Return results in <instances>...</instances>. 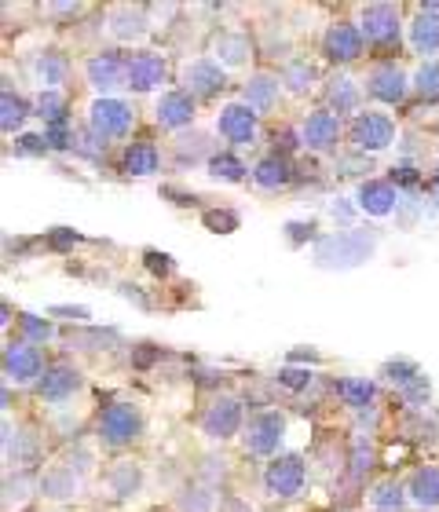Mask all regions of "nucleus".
I'll return each instance as SVG.
<instances>
[{
  "mask_svg": "<svg viewBox=\"0 0 439 512\" xmlns=\"http://www.w3.org/2000/svg\"><path fill=\"white\" fill-rule=\"evenodd\" d=\"M374 253V235L366 231H337V235L322 238L315 249V260L322 267H355Z\"/></svg>",
  "mask_w": 439,
  "mask_h": 512,
  "instance_id": "nucleus-1",
  "label": "nucleus"
},
{
  "mask_svg": "<svg viewBox=\"0 0 439 512\" xmlns=\"http://www.w3.org/2000/svg\"><path fill=\"white\" fill-rule=\"evenodd\" d=\"M99 436H103V443H110V447L132 443V439L140 436V414H136L129 403L107 406L103 417H99Z\"/></svg>",
  "mask_w": 439,
  "mask_h": 512,
  "instance_id": "nucleus-2",
  "label": "nucleus"
},
{
  "mask_svg": "<svg viewBox=\"0 0 439 512\" xmlns=\"http://www.w3.org/2000/svg\"><path fill=\"white\" fill-rule=\"evenodd\" d=\"M264 483H268V491L275 494V498H293V494H300V487H304V461L293 458V454L275 458L268 465Z\"/></svg>",
  "mask_w": 439,
  "mask_h": 512,
  "instance_id": "nucleus-3",
  "label": "nucleus"
},
{
  "mask_svg": "<svg viewBox=\"0 0 439 512\" xmlns=\"http://www.w3.org/2000/svg\"><path fill=\"white\" fill-rule=\"evenodd\" d=\"M396 136V125L385 114H359L352 125V143L359 150H385Z\"/></svg>",
  "mask_w": 439,
  "mask_h": 512,
  "instance_id": "nucleus-4",
  "label": "nucleus"
},
{
  "mask_svg": "<svg viewBox=\"0 0 439 512\" xmlns=\"http://www.w3.org/2000/svg\"><path fill=\"white\" fill-rule=\"evenodd\" d=\"M132 125V110L118 99H99L92 103V132L99 139H110V136H125Z\"/></svg>",
  "mask_w": 439,
  "mask_h": 512,
  "instance_id": "nucleus-5",
  "label": "nucleus"
},
{
  "mask_svg": "<svg viewBox=\"0 0 439 512\" xmlns=\"http://www.w3.org/2000/svg\"><path fill=\"white\" fill-rule=\"evenodd\" d=\"M279 439H282V414L279 410H264V414H257L253 421H249L246 447L253 450V454H271V450L279 447Z\"/></svg>",
  "mask_w": 439,
  "mask_h": 512,
  "instance_id": "nucleus-6",
  "label": "nucleus"
},
{
  "mask_svg": "<svg viewBox=\"0 0 439 512\" xmlns=\"http://www.w3.org/2000/svg\"><path fill=\"white\" fill-rule=\"evenodd\" d=\"M238 425H242V406H238V399H216L202 417L205 436H213V439L235 436Z\"/></svg>",
  "mask_w": 439,
  "mask_h": 512,
  "instance_id": "nucleus-7",
  "label": "nucleus"
},
{
  "mask_svg": "<svg viewBox=\"0 0 439 512\" xmlns=\"http://www.w3.org/2000/svg\"><path fill=\"white\" fill-rule=\"evenodd\" d=\"M129 81V63H121L114 52H103L88 63V85L99 88V92H114Z\"/></svg>",
  "mask_w": 439,
  "mask_h": 512,
  "instance_id": "nucleus-8",
  "label": "nucleus"
},
{
  "mask_svg": "<svg viewBox=\"0 0 439 512\" xmlns=\"http://www.w3.org/2000/svg\"><path fill=\"white\" fill-rule=\"evenodd\" d=\"M216 128H220V136H224L227 143H249L253 132H257V114L249 107H242V103H231V107L220 110Z\"/></svg>",
  "mask_w": 439,
  "mask_h": 512,
  "instance_id": "nucleus-9",
  "label": "nucleus"
},
{
  "mask_svg": "<svg viewBox=\"0 0 439 512\" xmlns=\"http://www.w3.org/2000/svg\"><path fill=\"white\" fill-rule=\"evenodd\" d=\"M183 85L191 96H216L224 88V70L213 63V59H198L183 70Z\"/></svg>",
  "mask_w": 439,
  "mask_h": 512,
  "instance_id": "nucleus-10",
  "label": "nucleus"
},
{
  "mask_svg": "<svg viewBox=\"0 0 439 512\" xmlns=\"http://www.w3.org/2000/svg\"><path fill=\"white\" fill-rule=\"evenodd\" d=\"M4 370L15 381H33L44 370V355L33 344H11L8 352H4Z\"/></svg>",
  "mask_w": 439,
  "mask_h": 512,
  "instance_id": "nucleus-11",
  "label": "nucleus"
},
{
  "mask_svg": "<svg viewBox=\"0 0 439 512\" xmlns=\"http://www.w3.org/2000/svg\"><path fill=\"white\" fill-rule=\"evenodd\" d=\"M165 81V59L154 52H140L129 59V85L136 92H150V88H158Z\"/></svg>",
  "mask_w": 439,
  "mask_h": 512,
  "instance_id": "nucleus-12",
  "label": "nucleus"
},
{
  "mask_svg": "<svg viewBox=\"0 0 439 512\" xmlns=\"http://www.w3.org/2000/svg\"><path fill=\"white\" fill-rule=\"evenodd\" d=\"M366 85H370V96H377L381 103H403V96H407V77L399 74L392 63L374 66Z\"/></svg>",
  "mask_w": 439,
  "mask_h": 512,
  "instance_id": "nucleus-13",
  "label": "nucleus"
},
{
  "mask_svg": "<svg viewBox=\"0 0 439 512\" xmlns=\"http://www.w3.org/2000/svg\"><path fill=\"white\" fill-rule=\"evenodd\" d=\"M77 388H81V374H77L74 366L66 363H55L44 370L41 377V395L44 399H52V403H63L66 395H74Z\"/></svg>",
  "mask_w": 439,
  "mask_h": 512,
  "instance_id": "nucleus-14",
  "label": "nucleus"
},
{
  "mask_svg": "<svg viewBox=\"0 0 439 512\" xmlns=\"http://www.w3.org/2000/svg\"><path fill=\"white\" fill-rule=\"evenodd\" d=\"M396 8L392 4H370V8L363 11V37L374 44H385L396 37Z\"/></svg>",
  "mask_w": 439,
  "mask_h": 512,
  "instance_id": "nucleus-15",
  "label": "nucleus"
},
{
  "mask_svg": "<svg viewBox=\"0 0 439 512\" xmlns=\"http://www.w3.org/2000/svg\"><path fill=\"white\" fill-rule=\"evenodd\" d=\"M341 136V121L337 114H326V110H315L308 121H304V143L311 150H330Z\"/></svg>",
  "mask_w": 439,
  "mask_h": 512,
  "instance_id": "nucleus-16",
  "label": "nucleus"
},
{
  "mask_svg": "<svg viewBox=\"0 0 439 512\" xmlns=\"http://www.w3.org/2000/svg\"><path fill=\"white\" fill-rule=\"evenodd\" d=\"M326 55L337 59V63H352L363 55V30H352V26H333L326 33Z\"/></svg>",
  "mask_w": 439,
  "mask_h": 512,
  "instance_id": "nucleus-17",
  "label": "nucleus"
},
{
  "mask_svg": "<svg viewBox=\"0 0 439 512\" xmlns=\"http://www.w3.org/2000/svg\"><path fill=\"white\" fill-rule=\"evenodd\" d=\"M396 187L385 180H370L363 183V191H359V205H363L370 216H388L392 209H396Z\"/></svg>",
  "mask_w": 439,
  "mask_h": 512,
  "instance_id": "nucleus-18",
  "label": "nucleus"
},
{
  "mask_svg": "<svg viewBox=\"0 0 439 512\" xmlns=\"http://www.w3.org/2000/svg\"><path fill=\"white\" fill-rule=\"evenodd\" d=\"M194 118V103L187 92H169V96L158 99V121L165 128H183L191 125Z\"/></svg>",
  "mask_w": 439,
  "mask_h": 512,
  "instance_id": "nucleus-19",
  "label": "nucleus"
},
{
  "mask_svg": "<svg viewBox=\"0 0 439 512\" xmlns=\"http://www.w3.org/2000/svg\"><path fill=\"white\" fill-rule=\"evenodd\" d=\"M410 44L418 48V52H439V11L421 8L418 22L410 26Z\"/></svg>",
  "mask_w": 439,
  "mask_h": 512,
  "instance_id": "nucleus-20",
  "label": "nucleus"
},
{
  "mask_svg": "<svg viewBox=\"0 0 439 512\" xmlns=\"http://www.w3.org/2000/svg\"><path fill=\"white\" fill-rule=\"evenodd\" d=\"M275 103H279V81L268 74H257L246 85V107L253 110V114H257V110L264 114V110H271Z\"/></svg>",
  "mask_w": 439,
  "mask_h": 512,
  "instance_id": "nucleus-21",
  "label": "nucleus"
},
{
  "mask_svg": "<svg viewBox=\"0 0 439 512\" xmlns=\"http://www.w3.org/2000/svg\"><path fill=\"white\" fill-rule=\"evenodd\" d=\"M110 30H114V37H118V41H140L143 33H147V22H143L140 11L118 8L114 15H110Z\"/></svg>",
  "mask_w": 439,
  "mask_h": 512,
  "instance_id": "nucleus-22",
  "label": "nucleus"
},
{
  "mask_svg": "<svg viewBox=\"0 0 439 512\" xmlns=\"http://www.w3.org/2000/svg\"><path fill=\"white\" fill-rule=\"evenodd\" d=\"M249 52H253V48H249L246 33H220V37H216V59H220V63H227V66L246 63Z\"/></svg>",
  "mask_w": 439,
  "mask_h": 512,
  "instance_id": "nucleus-23",
  "label": "nucleus"
},
{
  "mask_svg": "<svg viewBox=\"0 0 439 512\" xmlns=\"http://www.w3.org/2000/svg\"><path fill=\"white\" fill-rule=\"evenodd\" d=\"M41 494H48V498H74L77 494V476L74 469H52L41 476Z\"/></svg>",
  "mask_w": 439,
  "mask_h": 512,
  "instance_id": "nucleus-24",
  "label": "nucleus"
},
{
  "mask_svg": "<svg viewBox=\"0 0 439 512\" xmlns=\"http://www.w3.org/2000/svg\"><path fill=\"white\" fill-rule=\"evenodd\" d=\"M125 172H132V176L158 172V150L150 147V143H132V147L125 150Z\"/></svg>",
  "mask_w": 439,
  "mask_h": 512,
  "instance_id": "nucleus-25",
  "label": "nucleus"
},
{
  "mask_svg": "<svg viewBox=\"0 0 439 512\" xmlns=\"http://www.w3.org/2000/svg\"><path fill=\"white\" fill-rule=\"evenodd\" d=\"M410 494H414V502L432 509L439 505V469H421L414 480H410Z\"/></svg>",
  "mask_w": 439,
  "mask_h": 512,
  "instance_id": "nucleus-26",
  "label": "nucleus"
},
{
  "mask_svg": "<svg viewBox=\"0 0 439 512\" xmlns=\"http://www.w3.org/2000/svg\"><path fill=\"white\" fill-rule=\"evenodd\" d=\"M253 180H257L260 187L275 191L282 183H290V165H286V158H264L257 169H253Z\"/></svg>",
  "mask_w": 439,
  "mask_h": 512,
  "instance_id": "nucleus-27",
  "label": "nucleus"
},
{
  "mask_svg": "<svg viewBox=\"0 0 439 512\" xmlns=\"http://www.w3.org/2000/svg\"><path fill=\"white\" fill-rule=\"evenodd\" d=\"M37 81L44 85V92H55V85H63V77H66V63H63V55H55V52H48V55H41L37 59Z\"/></svg>",
  "mask_w": 439,
  "mask_h": 512,
  "instance_id": "nucleus-28",
  "label": "nucleus"
},
{
  "mask_svg": "<svg viewBox=\"0 0 439 512\" xmlns=\"http://www.w3.org/2000/svg\"><path fill=\"white\" fill-rule=\"evenodd\" d=\"M110 487L118 498H129V494L140 491V469L132 465V461H118L114 469H110Z\"/></svg>",
  "mask_w": 439,
  "mask_h": 512,
  "instance_id": "nucleus-29",
  "label": "nucleus"
},
{
  "mask_svg": "<svg viewBox=\"0 0 439 512\" xmlns=\"http://www.w3.org/2000/svg\"><path fill=\"white\" fill-rule=\"evenodd\" d=\"M337 395H341L348 406L359 410V406H366L370 399H374V384L366 381V377H348V381L337 384Z\"/></svg>",
  "mask_w": 439,
  "mask_h": 512,
  "instance_id": "nucleus-30",
  "label": "nucleus"
},
{
  "mask_svg": "<svg viewBox=\"0 0 439 512\" xmlns=\"http://www.w3.org/2000/svg\"><path fill=\"white\" fill-rule=\"evenodd\" d=\"M282 81H286L293 92H304V88H311V81H315V66H311L308 59H290V63L282 66Z\"/></svg>",
  "mask_w": 439,
  "mask_h": 512,
  "instance_id": "nucleus-31",
  "label": "nucleus"
},
{
  "mask_svg": "<svg viewBox=\"0 0 439 512\" xmlns=\"http://www.w3.org/2000/svg\"><path fill=\"white\" fill-rule=\"evenodd\" d=\"M326 96H330V103L337 110H355V103H359V92H355L352 77H333L330 88H326Z\"/></svg>",
  "mask_w": 439,
  "mask_h": 512,
  "instance_id": "nucleus-32",
  "label": "nucleus"
},
{
  "mask_svg": "<svg viewBox=\"0 0 439 512\" xmlns=\"http://www.w3.org/2000/svg\"><path fill=\"white\" fill-rule=\"evenodd\" d=\"M209 169H213L216 180H227V183H238L246 176V165H242L235 154H216V158L209 161Z\"/></svg>",
  "mask_w": 439,
  "mask_h": 512,
  "instance_id": "nucleus-33",
  "label": "nucleus"
},
{
  "mask_svg": "<svg viewBox=\"0 0 439 512\" xmlns=\"http://www.w3.org/2000/svg\"><path fill=\"white\" fill-rule=\"evenodd\" d=\"M370 505H374L377 512H399V505H403V491H399V483H381V487H374Z\"/></svg>",
  "mask_w": 439,
  "mask_h": 512,
  "instance_id": "nucleus-34",
  "label": "nucleus"
},
{
  "mask_svg": "<svg viewBox=\"0 0 439 512\" xmlns=\"http://www.w3.org/2000/svg\"><path fill=\"white\" fill-rule=\"evenodd\" d=\"M370 461H374L370 439H366V436H355V443H352V472H355V476H363V472L370 469Z\"/></svg>",
  "mask_w": 439,
  "mask_h": 512,
  "instance_id": "nucleus-35",
  "label": "nucleus"
},
{
  "mask_svg": "<svg viewBox=\"0 0 439 512\" xmlns=\"http://www.w3.org/2000/svg\"><path fill=\"white\" fill-rule=\"evenodd\" d=\"M22 118H26V103L15 99L11 92H4V132H15L22 125Z\"/></svg>",
  "mask_w": 439,
  "mask_h": 512,
  "instance_id": "nucleus-36",
  "label": "nucleus"
},
{
  "mask_svg": "<svg viewBox=\"0 0 439 512\" xmlns=\"http://www.w3.org/2000/svg\"><path fill=\"white\" fill-rule=\"evenodd\" d=\"M418 92L425 99H439V63H425L418 74Z\"/></svg>",
  "mask_w": 439,
  "mask_h": 512,
  "instance_id": "nucleus-37",
  "label": "nucleus"
},
{
  "mask_svg": "<svg viewBox=\"0 0 439 512\" xmlns=\"http://www.w3.org/2000/svg\"><path fill=\"white\" fill-rule=\"evenodd\" d=\"M37 110H41V118H48V125H55V121H66L63 118V99L55 96V92H41V99H37Z\"/></svg>",
  "mask_w": 439,
  "mask_h": 512,
  "instance_id": "nucleus-38",
  "label": "nucleus"
},
{
  "mask_svg": "<svg viewBox=\"0 0 439 512\" xmlns=\"http://www.w3.org/2000/svg\"><path fill=\"white\" fill-rule=\"evenodd\" d=\"M19 326H22V333H26L30 341H41L44 344L48 337H52V326H48L44 319H37V315H22Z\"/></svg>",
  "mask_w": 439,
  "mask_h": 512,
  "instance_id": "nucleus-39",
  "label": "nucleus"
},
{
  "mask_svg": "<svg viewBox=\"0 0 439 512\" xmlns=\"http://www.w3.org/2000/svg\"><path fill=\"white\" fill-rule=\"evenodd\" d=\"M118 333L114 330H88V333H77V337H70L74 344H81V348H88V352H96V348H103L107 341H114Z\"/></svg>",
  "mask_w": 439,
  "mask_h": 512,
  "instance_id": "nucleus-40",
  "label": "nucleus"
},
{
  "mask_svg": "<svg viewBox=\"0 0 439 512\" xmlns=\"http://www.w3.org/2000/svg\"><path fill=\"white\" fill-rule=\"evenodd\" d=\"M103 147H107V143H103L96 132H81V136H74V150L77 154H85V158H99Z\"/></svg>",
  "mask_w": 439,
  "mask_h": 512,
  "instance_id": "nucleus-41",
  "label": "nucleus"
},
{
  "mask_svg": "<svg viewBox=\"0 0 439 512\" xmlns=\"http://www.w3.org/2000/svg\"><path fill=\"white\" fill-rule=\"evenodd\" d=\"M180 509L183 512H209L213 509V494H205V491H187L180 498Z\"/></svg>",
  "mask_w": 439,
  "mask_h": 512,
  "instance_id": "nucleus-42",
  "label": "nucleus"
},
{
  "mask_svg": "<svg viewBox=\"0 0 439 512\" xmlns=\"http://www.w3.org/2000/svg\"><path fill=\"white\" fill-rule=\"evenodd\" d=\"M205 224L213 227V231H220V235H227V231H235V227H238V216L227 213V209H224V213H216V209H213V213H205Z\"/></svg>",
  "mask_w": 439,
  "mask_h": 512,
  "instance_id": "nucleus-43",
  "label": "nucleus"
},
{
  "mask_svg": "<svg viewBox=\"0 0 439 512\" xmlns=\"http://www.w3.org/2000/svg\"><path fill=\"white\" fill-rule=\"evenodd\" d=\"M308 381H311L308 370H282V374H279V384H286V388H293V392H297V388H304Z\"/></svg>",
  "mask_w": 439,
  "mask_h": 512,
  "instance_id": "nucleus-44",
  "label": "nucleus"
},
{
  "mask_svg": "<svg viewBox=\"0 0 439 512\" xmlns=\"http://www.w3.org/2000/svg\"><path fill=\"white\" fill-rule=\"evenodd\" d=\"M48 150V139L44 136H22L19 139V154H44Z\"/></svg>",
  "mask_w": 439,
  "mask_h": 512,
  "instance_id": "nucleus-45",
  "label": "nucleus"
},
{
  "mask_svg": "<svg viewBox=\"0 0 439 512\" xmlns=\"http://www.w3.org/2000/svg\"><path fill=\"white\" fill-rule=\"evenodd\" d=\"M48 242H52L55 249H66V246H74L77 235H74V231H66V227H59V231H55V235L48 238Z\"/></svg>",
  "mask_w": 439,
  "mask_h": 512,
  "instance_id": "nucleus-46",
  "label": "nucleus"
},
{
  "mask_svg": "<svg viewBox=\"0 0 439 512\" xmlns=\"http://www.w3.org/2000/svg\"><path fill=\"white\" fill-rule=\"evenodd\" d=\"M147 264L154 267V271H161V275H165V271H172L169 256H165V253H147Z\"/></svg>",
  "mask_w": 439,
  "mask_h": 512,
  "instance_id": "nucleus-47",
  "label": "nucleus"
},
{
  "mask_svg": "<svg viewBox=\"0 0 439 512\" xmlns=\"http://www.w3.org/2000/svg\"><path fill=\"white\" fill-rule=\"evenodd\" d=\"M396 180L407 183V187H414V183H418V172L410 169V165H403V169H396Z\"/></svg>",
  "mask_w": 439,
  "mask_h": 512,
  "instance_id": "nucleus-48",
  "label": "nucleus"
},
{
  "mask_svg": "<svg viewBox=\"0 0 439 512\" xmlns=\"http://www.w3.org/2000/svg\"><path fill=\"white\" fill-rule=\"evenodd\" d=\"M224 512H249V505H242V502L231 498V502H224Z\"/></svg>",
  "mask_w": 439,
  "mask_h": 512,
  "instance_id": "nucleus-49",
  "label": "nucleus"
}]
</instances>
